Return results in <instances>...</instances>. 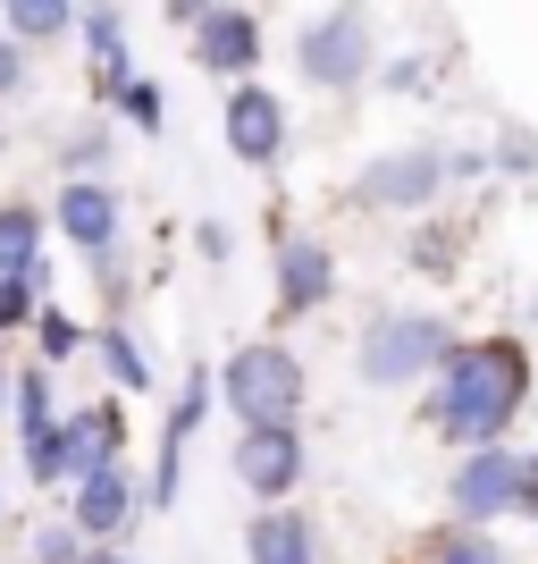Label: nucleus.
I'll return each mask as SVG.
<instances>
[{"mask_svg":"<svg viewBox=\"0 0 538 564\" xmlns=\"http://www.w3.org/2000/svg\"><path fill=\"white\" fill-rule=\"evenodd\" d=\"M530 404V346L521 337H454L429 371V430L454 447H496Z\"/></svg>","mask_w":538,"mask_h":564,"instance_id":"obj_1","label":"nucleus"},{"mask_svg":"<svg viewBox=\"0 0 538 564\" xmlns=\"http://www.w3.org/2000/svg\"><path fill=\"white\" fill-rule=\"evenodd\" d=\"M219 404L235 413V430H295L311 404V379H304V354L278 346V337H253V346H235L228 362L211 371Z\"/></svg>","mask_w":538,"mask_h":564,"instance_id":"obj_2","label":"nucleus"},{"mask_svg":"<svg viewBox=\"0 0 538 564\" xmlns=\"http://www.w3.org/2000/svg\"><path fill=\"white\" fill-rule=\"evenodd\" d=\"M446 346H454V329L438 312H371V329L353 346V371H362V388H413L446 362Z\"/></svg>","mask_w":538,"mask_h":564,"instance_id":"obj_3","label":"nucleus"},{"mask_svg":"<svg viewBox=\"0 0 538 564\" xmlns=\"http://www.w3.org/2000/svg\"><path fill=\"white\" fill-rule=\"evenodd\" d=\"M378 43H371V18L362 9H328V18H311L304 34H295V68H304V85H320V94H353L362 76H371Z\"/></svg>","mask_w":538,"mask_h":564,"instance_id":"obj_4","label":"nucleus"},{"mask_svg":"<svg viewBox=\"0 0 538 564\" xmlns=\"http://www.w3.org/2000/svg\"><path fill=\"white\" fill-rule=\"evenodd\" d=\"M68 506H59V514H68V531L85 547H127V531H135L143 522V480L127 464H101V471H85V480H68Z\"/></svg>","mask_w":538,"mask_h":564,"instance_id":"obj_5","label":"nucleus"},{"mask_svg":"<svg viewBox=\"0 0 538 564\" xmlns=\"http://www.w3.org/2000/svg\"><path fill=\"white\" fill-rule=\"evenodd\" d=\"M43 219L68 236L85 261H110L118 245H127V203H118L110 177H59V194H51Z\"/></svg>","mask_w":538,"mask_h":564,"instance_id":"obj_6","label":"nucleus"},{"mask_svg":"<svg viewBox=\"0 0 538 564\" xmlns=\"http://www.w3.org/2000/svg\"><path fill=\"white\" fill-rule=\"evenodd\" d=\"M446 152H429V143H413V152H378L362 177H353V203L362 212H429L446 194Z\"/></svg>","mask_w":538,"mask_h":564,"instance_id":"obj_7","label":"nucleus"},{"mask_svg":"<svg viewBox=\"0 0 538 564\" xmlns=\"http://www.w3.org/2000/svg\"><path fill=\"white\" fill-rule=\"evenodd\" d=\"M235 480H244V497H261V506H286V497L304 489V471H311V447H304V422L295 430H244L228 447Z\"/></svg>","mask_w":538,"mask_h":564,"instance_id":"obj_8","label":"nucleus"},{"mask_svg":"<svg viewBox=\"0 0 538 564\" xmlns=\"http://www.w3.org/2000/svg\"><path fill=\"white\" fill-rule=\"evenodd\" d=\"M219 135H228V152L244 169H278L286 161V101L244 76V85H228V101H219Z\"/></svg>","mask_w":538,"mask_h":564,"instance_id":"obj_9","label":"nucleus"},{"mask_svg":"<svg viewBox=\"0 0 538 564\" xmlns=\"http://www.w3.org/2000/svg\"><path fill=\"white\" fill-rule=\"evenodd\" d=\"M514 497H521V455L514 447H463V464L446 480L454 522H480V531H488L496 514H514Z\"/></svg>","mask_w":538,"mask_h":564,"instance_id":"obj_10","label":"nucleus"},{"mask_svg":"<svg viewBox=\"0 0 538 564\" xmlns=\"http://www.w3.org/2000/svg\"><path fill=\"white\" fill-rule=\"evenodd\" d=\"M186 34H194V68L228 76V85H244V76L261 68V18H253V9H228V0H211V9H202Z\"/></svg>","mask_w":538,"mask_h":564,"instance_id":"obj_11","label":"nucleus"},{"mask_svg":"<svg viewBox=\"0 0 538 564\" xmlns=\"http://www.w3.org/2000/svg\"><path fill=\"white\" fill-rule=\"evenodd\" d=\"M101 464H127V404L118 397H94V404H76V413H59V471L85 480Z\"/></svg>","mask_w":538,"mask_h":564,"instance_id":"obj_12","label":"nucleus"},{"mask_svg":"<svg viewBox=\"0 0 538 564\" xmlns=\"http://www.w3.org/2000/svg\"><path fill=\"white\" fill-rule=\"evenodd\" d=\"M278 321H311V312L337 295V253L320 236H278Z\"/></svg>","mask_w":538,"mask_h":564,"instance_id":"obj_13","label":"nucleus"},{"mask_svg":"<svg viewBox=\"0 0 538 564\" xmlns=\"http://www.w3.org/2000/svg\"><path fill=\"white\" fill-rule=\"evenodd\" d=\"M244 564H320V531L304 506H261L244 522Z\"/></svg>","mask_w":538,"mask_h":564,"instance_id":"obj_14","label":"nucleus"},{"mask_svg":"<svg viewBox=\"0 0 538 564\" xmlns=\"http://www.w3.org/2000/svg\"><path fill=\"white\" fill-rule=\"evenodd\" d=\"M85 354H94L101 371H110V397H143V388L161 379V371H152V354L135 346V329H127L118 312H110V321H94V329H85Z\"/></svg>","mask_w":538,"mask_h":564,"instance_id":"obj_15","label":"nucleus"},{"mask_svg":"<svg viewBox=\"0 0 538 564\" xmlns=\"http://www.w3.org/2000/svg\"><path fill=\"white\" fill-rule=\"evenodd\" d=\"M85 59H94V101L110 110V94L135 76V68H127V18H118L110 0H94V9H85Z\"/></svg>","mask_w":538,"mask_h":564,"instance_id":"obj_16","label":"nucleus"},{"mask_svg":"<svg viewBox=\"0 0 538 564\" xmlns=\"http://www.w3.org/2000/svg\"><path fill=\"white\" fill-rule=\"evenodd\" d=\"M43 236H51V219L34 203H0V279L43 270Z\"/></svg>","mask_w":538,"mask_h":564,"instance_id":"obj_17","label":"nucleus"},{"mask_svg":"<svg viewBox=\"0 0 538 564\" xmlns=\"http://www.w3.org/2000/svg\"><path fill=\"white\" fill-rule=\"evenodd\" d=\"M0 18H9V43H59L76 25V0H0Z\"/></svg>","mask_w":538,"mask_h":564,"instance_id":"obj_18","label":"nucleus"},{"mask_svg":"<svg viewBox=\"0 0 538 564\" xmlns=\"http://www.w3.org/2000/svg\"><path fill=\"white\" fill-rule=\"evenodd\" d=\"M413 564H505V547L480 531V522H446V531H429L421 556Z\"/></svg>","mask_w":538,"mask_h":564,"instance_id":"obj_19","label":"nucleus"},{"mask_svg":"<svg viewBox=\"0 0 538 564\" xmlns=\"http://www.w3.org/2000/svg\"><path fill=\"white\" fill-rule=\"evenodd\" d=\"M25 337H34V362H43V371H68L76 354H85V321H68L59 304L34 312V321H25Z\"/></svg>","mask_w":538,"mask_h":564,"instance_id":"obj_20","label":"nucleus"},{"mask_svg":"<svg viewBox=\"0 0 538 564\" xmlns=\"http://www.w3.org/2000/svg\"><path fill=\"white\" fill-rule=\"evenodd\" d=\"M110 110L127 118V127H143V135H161V127H168V94L152 85V76H127V85L110 94Z\"/></svg>","mask_w":538,"mask_h":564,"instance_id":"obj_21","label":"nucleus"},{"mask_svg":"<svg viewBox=\"0 0 538 564\" xmlns=\"http://www.w3.org/2000/svg\"><path fill=\"white\" fill-rule=\"evenodd\" d=\"M25 564H85V540L68 531V514H43L25 531Z\"/></svg>","mask_w":538,"mask_h":564,"instance_id":"obj_22","label":"nucleus"},{"mask_svg":"<svg viewBox=\"0 0 538 564\" xmlns=\"http://www.w3.org/2000/svg\"><path fill=\"white\" fill-rule=\"evenodd\" d=\"M34 312H43V270H25V279H0V337H18Z\"/></svg>","mask_w":538,"mask_h":564,"instance_id":"obj_23","label":"nucleus"},{"mask_svg":"<svg viewBox=\"0 0 538 564\" xmlns=\"http://www.w3.org/2000/svg\"><path fill=\"white\" fill-rule=\"evenodd\" d=\"M59 169H68V177H94V169H110V127H76L68 135V152H59Z\"/></svg>","mask_w":538,"mask_h":564,"instance_id":"obj_24","label":"nucleus"},{"mask_svg":"<svg viewBox=\"0 0 538 564\" xmlns=\"http://www.w3.org/2000/svg\"><path fill=\"white\" fill-rule=\"evenodd\" d=\"M25 85V43H9V34H0V101L18 94Z\"/></svg>","mask_w":538,"mask_h":564,"instance_id":"obj_25","label":"nucleus"},{"mask_svg":"<svg viewBox=\"0 0 538 564\" xmlns=\"http://www.w3.org/2000/svg\"><path fill=\"white\" fill-rule=\"evenodd\" d=\"M514 514H538V455H521V497H514Z\"/></svg>","mask_w":538,"mask_h":564,"instance_id":"obj_26","label":"nucleus"},{"mask_svg":"<svg viewBox=\"0 0 538 564\" xmlns=\"http://www.w3.org/2000/svg\"><path fill=\"white\" fill-rule=\"evenodd\" d=\"M194 236H202V261H228V228H219V219H202Z\"/></svg>","mask_w":538,"mask_h":564,"instance_id":"obj_27","label":"nucleus"},{"mask_svg":"<svg viewBox=\"0 0 538 564\" xmlns=\"http://www.w3.org/2000/svg\"><path fill=\"white\" fill-rule=\"evenodd\" d=\"M161 9H168V25H194L202 9H211V0H161Z\"/></svg>","mask_w":538,"mask_h":564,"instance_id":"obj_28","label":"nucleus"},{"mask_svg":"<svg viewBox=\"0 0 538 564\" xmlns=\"http://www.w3.org/2000/svg\"><path fill=\"white\" fill-rule=\"evenodd\" d=\"M85 564H135L127 547H85Z\"/></svg>","mask_w":538,"mask_h":564,"instance_id":"obj_29","label":"nucleus"},{"mask_svg":"<svg viewBox=\"0 0 538 564\" xmlns=\"http://www.w3.org/2000/svg\"><path fill=\"white\" fill-rule=\"evenodd\" d=\"M9 531H18V514H9V489H0V540H9Z\"/></svg>","mask_w":538,"mask_h":564,"instance_id":"obj_30","label":"nucleus"},{"mask_svg":"<svg viewBox=\"0 0 538 564\" xmlns=\"http://www.w3.org/2000/svg\"><path fill=\"white\" fill-rule=\"evenodd\" d=\"M0 413H9V362H0Z\"/></svg>","mask_w":538,"mask_h":564,"instance_id":"obj_31","label":"nucleus"}]
</instances>
